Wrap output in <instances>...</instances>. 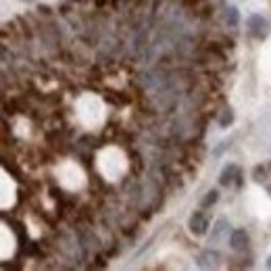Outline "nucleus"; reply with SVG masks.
<instances>
[{"mask_svg": "<svg viewBox=\"0 0 271 271\" xmlns=\"http://www.w3.org/2000/svg\"><path fill=\"white\" fill-rule=\"evenodd\" d=\"M246 27H248V36L259 42L267 40V36L271 34V23L263 15H250L246 21Z\"/></svg>", "mask_w": 271, "mask_h": 271, "instance_id": "nucleus-1", "label": "nucleus"}, {"mask_svg": "<svg viewBox=\"0 0 271 271\" xmlns=\"http://www.w3.org/2000/svg\"><path fill=\"white\" fill-rule=\"evenodd\" d=\"M219 184L223 188H230V186H242V169L234 163H230L227 167H223L221 175H219Z\"/></svg>", "mask_w": 271, "mask_h": 271, "instance_id": "nucleus-2", "label": "nucleus"}, {"mask_svg": "<svg viewBox=\"0 0 271 271\" xmlns=\"http://www.w3.org/2000/svg\"><path fill=\"white\" fill-rule=\"evenodd\" d=\"M209 217H207V213L203 211H194L192 215H190V221H188V227H190V232L194 236H205L209 232Z\"/></svg>", "mask_w": 271, "mask_h": 271, "instance_id": "nucleus-3", "label": "nucleus"}, {"mask_svg": "<svg viewBox=\"0 0 271 271\" xmlns=\"http://www.w3.org/2000/svg\"><path fill=\"white\" fill-rule=\"evenodd\" d=\"M248 244H250V238H248V234L244 230H234L230 234V246L236 252H244L248 248Z\"/></svg>", "mask_w": 271, "mask_h": 271, "instance_id": "nucleus-4", "label": "nucleus"}, {"mask_svg": "<svg viewBox=\"0 0 271 271\" xmlns=\"http://www.w3.org/2000/svg\"><path fill=\"white\" fill-rule=\"evenodd\" d=\"M223 19H225V25L227 27H238V23H240V11L236 7H225Z\"/></svg>", "mask_w": 271, "mask_h": 271, "instance_id": "nucleus-5", "label": "nucleus"}, {"mask_svg": "<svg viewBox=\"0 0 271 271\" xmlns=\"http://www.w3.org/2000/svg\"><path fill=\"white\" fill-rule=\"evenodd\" d=\"M234 123V111L232 107H223L221 109V117H219V125L221 127H230Z\"/></svg>", "mask_w": 271, "mask_h": 271, "instance_id": "nucleus-6", "label": "nucleus"}, {"mask_svg": "<svg viewBox=\"0 0 271 271\" xmlns=\"http://www.w3.org/2000/svg\"><path fill=\"white\" fill-rule=\"evenodd\" d=\"M217 201H219V192H217V190H209V192H207V196L201 201V207H203V209H209V207L215 205Z\"/></svg>", "mask_w": 271, "mask_h": 271, "instance_id": "nucleus-7", "label": "nucleus"}, {"mask_svg": "<svg viewBox=\"0 0 271 271\" xmlns=\"http://www.w3.org/2000/svg\"><path fill=\"white\" fill-rule=\"evenodd\" d=\"M252 179H254L256 184H265V182H267V169L261 167V165H256V167L252 169Z\"/></svg>", "mask_w": 271, "mask_h": 271, "instance_id": "nucleus-8", "label": "nucleus"}, {"mask_svg": "<svg viewBox=\"0 0 271 271\" xmlns=\"http://www.w3.org/2000/svg\"><path fill=\"white\" fill-rule=\"evenodd\" d=\"M130 156H132V173L140 175L142 173V159H140V154L138 152H130Z\"/></svg>", "mask_w": 271, "mask_h": 271, "instance_id": "nucleus-9", "label": "nucleus"}, {"mask_svg": "<svg viewBox=\"0 0 271 271\" xmlns=\"http://www.w3.org/2000/svg\"><path fill=\"white\" fill-rule=\"evenodd\" d=\"M107 101L115 103V105H125V103H130V96H121V92H111L107 96Z\"/></svg>", "mask_w": 271, "mask_h": 271, "instance_id": "nucleus-10", "label": "nucleus"}, {"mask_svg": "<svg viewBox=\"0 0 271 271\" xmlns=\"http://www.w3.org/2000/svg\"><path fill=\"white\" fill-rule=\"evenodd\" d=\"M130 3H132V0H109V5L115 9V11H123Z\"/></svg>", "mask_w": 271, "mask_h": 271, "instance_id": "nucleus-11", "label": "nucleus"}, {"mask_svg": "<svg viewBox=\"0 0 271 271\" xmlns=\"http://www.w3.org/2000/svg\"><path fill=\"white\" fill-rule=\"evenodd\" d=\"M38 15L44 17V19H50V17H52V9L46 7V5H40V7H38Z\"/></svg>", "mask_w": 271, "mask_h": 271, "instance_id": "nucleus-12", "label": "nucleus"}, {"mask_svg": "<svg viewBox=\"0 0 271 271\" xmlns=\"http://www.w3.org/2000/svg\"><path fill=\"white\" fill-rule=\"evenodd\" d=\"M225 148H230V142H221V146H219V148L215 150V154H221V152H223Z\"/></svg>", "mask_w": 271, "mask_h": 271, "instance_id": "nucleus-13", "label": "nucleus"}, {"mask_svg": "<svg viewBox=\"0 0 271 271\" xmlns=\"http://www.w3.org/2000/svg\"><path fill=\"white\" fill-rule=\"evenodd\" d=\"M109 3V0H94V7H98V9H103L105 5Z\"/></svg>", "mask_w": 271, "mask_h": 271, "instance_id": "nucleus-14", "label": "nucleus"}, {"mask_svg": "<svg viewBox=\"0 0 271 271\" xmlns=\"http://www.w3.org/2000/svg\"><path fill=\"white\" fill-rule=\"evenodd\" d=\"M267 267L271 269V256H269V259H267Z\"/></svg>", "mask_w": 271, "mask_h": 271, "instance_id": "nucleus-15", "label": "nucleus"}, {"mask_svg": "<svg viewBox=\"0 0 271 271\" xmlns=\"http://www.w3.org/2000/svg\"><path fill=\"white\" fill-rule=\"evenodd\" d=\"M267 192H269V194H271V186H267Z\"/></svg>", "mask_w": 271, "mask_h": 271, "instance_id": "nucleus-16", "label": "nucleus"}, {"mask_svg": "<svg viewBox=\"0 0 271 271\" xmlns=\"http://www.w3.org/2000/svg\"><path fill=\"white\" fill-rule=\"evenodd\" d=\"M23 3H30V0H23Z\"/></svg>", "mask_w": 271, "mask_h": 271, "instance_id": "nucleus-17", "label": "nucleus"}, {"mask_svg": "<svg viewBox=\"0 0 271 271\" xmlns=\"http://www.w3.org/2000/svg\"><path fill=\"white\" fill-rule=\"evenodd\" d=\"M269 5H271V0H269Z\"/></svg>", "mask_w": 271, "mask_h": 271, "instance_id": "nucleus-18", "label": "nucleus"}, {"mask_svg": "<svg viewBox=\"0 0 271 271\" xmlns=\"http://www.w3.org/2000/svg\"><path fill=\"white\" fill-rule=\"evenodd\" d=\"M269 167H271V165H269Z\"/></svg>", "mask_w": 271, "mask_h": 271, "instance_id": "nucleus-19", "label": "nucleus"}]
</instances>
